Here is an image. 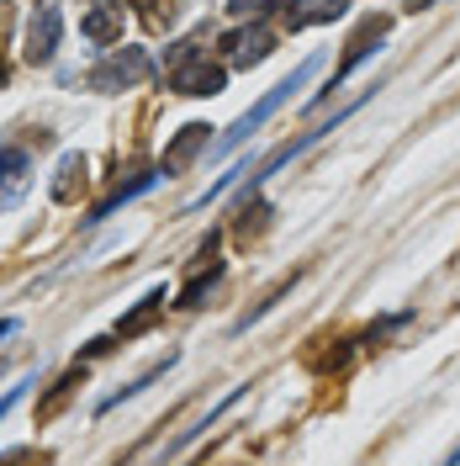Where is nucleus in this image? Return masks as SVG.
Here are the masks:
<instances>
[{"instance_id": "1", "label": "nucleus", "mask_w": 460, "mask_h": 466, "mask_svg": "<svg viewBox=\"0 0 460 466\" xmlns=\"http://www.w3.org/2000/svg\"><path fill=\"white\" fill-rule=\"evenodd\" d=\"M317 69H323V54L302 58V64L291 69L286 80H281V86H275L270 96H265V101H259L255 112H244V116H238V122L228 127V133H223V144H217V154H233V148H244V144H249V138H255L259 127H265V122H270V116H275V112H281V106L291 101V90H302V86H307V80L317 75Z\"/></svg>"}, {"instance_id": "2", "label": "nucleus", "mask_w": 460, "mask_h": 466, "mask_svg": "<svg viewBox=\"0 0 460 466\" xmlns=\"http://www.w3.org/2000/svg\"><path fill=\"white\" fill-rule=\"evenodd\" d=\"M148 75H154V58L144 48H116V54H106L90 69V86L95 90H133V86H144Z\"/></svg>"}, {"instance_id": "3", "label": "nucleus", "mask_w": 460, "mask_h": 466, "mask_svg": "<svg viewBox=\"0 0 460 466\" xmlns=\"http://www.w3.org/2000/svg\"><path fill=\"white\" fill-rule=\"evenodd\" d=\"M58 37H64V11H58L54 0H43L27 22V58L32 64H48L58 54Z\"/></svg>"}, {"instance_id": "4", "label": "nucleus", "mask_w": 460, "mask_h": 466, "mask_svg": "<svg viewBox=\"0 0 460 466\" xmlns=\"http://www.w3.org/2000/svg\"><path fill=\"white\" fill-rule=\"evenodd\" d=\"M170 86L180 90V96H217V90L228 86V69H217V64H206V58H180L170 75Z\"/></svg>"}, {"instance_id": "5", "label": "nucleus", "mask_w": 460, "mask_h": 466, "mask_svg": "<svg viewBox=\"0 0 460 466\" xmlns=\"http://www.w3.org/2000/svg\"><path fill=\"white\" fill-rule=\"evenodd\" d=\"M206 133H212V127H202V122H185V127L175 133V144L165 148V180H170V175H180L191 159H196V154H202V148H206Z\"/></svg>"}, {"instance_id": "6", "label": "nucleus", "mask_w": 460, "mask_h": 466, "mask_svg": "<svg viewBox=\"0 0 460 466\" xmlns=\"http://www.w3.org/2000/svg\"><path fill=\"white\" fill-rule=\"evenodd\" d=\"M270 48H275L270 27H249V32H233V37H228V58L238 64V69H255V64H265V58H270Z\"/></svg>"}, {"instance_id": "7", "label": "nucleus", "mask_w": 460, "mask_h": 466, "mask_svg": "<svg viewBox=\"0 0 460 466\" xmlns=\"http://www.w3.org/2000/svg\"><path fill=\"white\" fill-rule=\"evenodd\" d=\"M80 32H85L90 43H116L122 37V5H95Z\"/></svg>"}, {"instance_id": "8", "label": "nucleus", "mask_w": 460, "mask_h": 466, "mask_svg": "<svg viewBox=\"0 0 460 466\" xmlns=\"http://www.w3.org/2000/svg\"><path fill=\"white\" fill-rule=\"evenodd\" d=\"M85 186V154H64L54 180V202H75V191Z\"/></svg>"}, {"instance_id": "9", "label": "nucleus", "mask_w": 460, "mask_h": 466, "mask_svg": "<svg viewBox=\"0 0 460 466\" xmlns=\"http://www.w3.org/2000/svg\"><path fill=\"white\" fill-rule=\"evenodd\" d=\"M159 175H165V170H159ZM159 175H138V180H127V186H116V191H112V197H106L101 207H95V212H90L85 223H101V218H112V212H116L122 202H133V197H144V191L154 186V180H159Z\"/></svg>"}, {"instance_id": "10", "label": "nucleus", "mask_w": 460, "mask_h": 466, "mask_svg": "<svg viewBox=\"0 0 460 466\" xmlns=\"http://www.w3.org/2000/svg\"><path fill=\"white\" fill-rule=\"evenodd\" d=\"M159 308H165V291H148L144 302H138V308H133L127 319L116 323V334H122V339H133V334H144L148 323H154V313H159Z\"/></svg>"}, {"instance_id": "11", "label": "nucleus", "mask_w": 460, "mask_h": 466, "mask_svg": "<svg viewBox=\"0 0 460 466\" xmlns=\"http://www.w3.org/2000/svg\"><path fill=\"white\" fill-rule=\"evenodd\" d=\"M0 175H27V154L22 148H0Z\"/></svg>"}, {"instance_id": "12", "label": "nucleus", "mask_w": 460, "mask_h": 466, "mask_svg": "<svg viewBox=\"0 0 460 466\" xmlns=\"http://www.w3.org/2000/svg\"><path fill=\"white\" fill-rule=\"evenodd\" d=\"M233 16H259V11H270V0H228Z\"/></svg>"}, {"instance_id": "13", "label": "nucleus", "mask_w": 460, "mask_h": 466, "mask_svg": "<svg viewBox=\"0 0 460 466\" xmlns=\"http://www.w3.org/2000/svg\"><path fill=\"white\" fill-rule=\"evenodd\" d=\"M27 387L32 381H16V387H11V392H5V398H0V419H5V413H11V408L22 403V398H27Z\"/></svg>"}]
</instances>
